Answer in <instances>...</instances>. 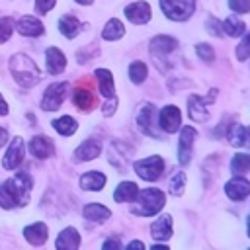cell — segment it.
<instances>
[{
    "mask_svg": "<svg viewBox=\"0 0 250 250\" xmlns=\"http://www.w3.org/2000/svg\"><path fill=\"white\" fill-rule=\"evenodd\" d=\"M195 53H197V57H199L203 62H213V61H215V51H213V47L207 45V43H197V45H195Z\"/></svg>",
    "mask_w": 250,
    "mask_h": 250,
    "instance_id": "obj_35",
    "label": "cell"
},
{
    "mask_svg": "<svg viewBox=\"0 0 250 250\" xmlns=\"http://www.w3.org/2000/svg\"><path fill=\"white\" fill-rule=\"evenodd\" d=\"M45 62H47V72L53 74V76L55 74H61L66 68V57L57 47H49L45 51Z\"/></svg>",
    "mask_w": 250,
    "mask_h": 250,
    "instance_id": "obj_15",
    "label": "cell"
},
{
    "mask_svg": "<svg viewBox=\"0 0 250 250\" xmlns=\"http://www.w3.org/2000/svg\"><path fill=\"white\" fill-rule=\"evenodd\" d=\"M225 193L232 201H242L244 197L250 195V182L242 176H234L232 180H229L225 184Z\"/></svg>",
    "mask_w": 250,
    "mask_h": 250,
    "instance_id": "obj_12",
    "label": "cell"
},
{
    "mask_svg": "<svg viewBox=\"0 0 250 250\" xmlns=\"http://www.w3.org/2000/svg\"><path fill=\"white\" fill-rule=\"evenodd\" d=\"M135 172L139 174V178L146 180V182H156L162 172H164V160L162 156L154 154V156H148V158H143V160H137L133 164Z\"/></svg>",
    "mask_w": 250,
    "mask_h": 250,
    "instance_id": "obj_5",
    "label": "cell"
},
{
    "mask_svg": "<svg viewBox=\"0 0 250 250\" xmlns=\"http://www.w3.org/2000/svg\"><path fill=\"white\" fill-rule=\"evenodd\" d=\"M80 29H82V23H80V20L76 18V16H62L61 20H59V31L64 35V37H68V39H72V37H76L78 33H80Z\"/></svg>",
    "mask_w": 250,
    "mask_h": 250,
    "instance_id": "obj_26",
    "label": "cell"
},
{
    "mask_svg": "<svg viewBox=\"0 0 250 250\" xmlns=\"http://www.w3.org/2000/svg\"><path fill=\"white\" fill-rule=\"evenodd\" d=\"M29 152L35 158H49L55 154V143L47 135H35L29 143Z\"/></svg>",
    "mask_w": 250,
    "mask_h": 250,
    "instance_id": "obj_13",
    "label": "cell"
},
{
    "mask_svg": "<svg viewBox=\"0 0 250 250\" xmlns=\"http://www.w3.org/2000/svg\"><path fill=\"white\" fill-rule=\"evenodd\" d=\"M123 33H125V27H123V23H121L117 18H111V20L104 25V29H102V37H104L105 41H115V39L123 37Z\"/></svg>",
    "mask_w": 250,
    "mask_h": 250,
    "instance_id": "obj_30",
    "label": "cell"
},
{
    "mask_svg": "<svg viewBox=\"0 0 250 250\" xmlns=\"http://www.w3.org/2000/svg\"><path fill=\"white\" fill-rule=\"evenodd\" d=\"M230 172L234 176H240V174L250 172V154H246V152L234 154L232 160H230Z\"/></svg>",
    "mask_w": 250,
    "mask_h": 250,
    "instance_id": "obj_31",
    "label": "cell"
},
{
    "mask_svg": "<svg viewBox=\"0 0 250 250\" xmlns=\"http://www.w3.org/2000/svg\"><path fill=\"white\" fill-rule=\"evenodd\" d=\"M166 203V195L162 189L158 188H146L141 189L135 197V205H133V213L139 217H152L156 215Z\"/></svg>",
    "mask_w": 250,
    "mask_h": 250,
    "instance_id": "obj_3",
    "label": "cell"
},
{
    "mask_svg": "<svg viewBox=\"0 0 250 250\" xmlns=\"http://www.w3.org/2000/svg\"><path fill=\"white\" fill-rule=\"evenodd\" d=\"M115 107H117V100H115V98H109V100H107V104L104 105V115H107V117H109V115L115 111Z\"/></svg>",
    "mask_w": 250,
    "mask_h": 250,
    "instance_id": "obj_40",
    "label": "cell"
},
{
    "mask_svg": "<svg viewBox=\"0 0 250 250\" xmlns=\"http://www.w3.org/2000/svg\"><path fill=\"white\" fill-rule=\"evenodd\" d=\"M146 72H148V68H146V64H145L143 61H133V62L129 64V78H131L135 84L145 82Z\"/></svg>",
    "mask_w": 250,
    "mask_h": 250,
    "instance_id": "obj_32",
    "label": "cell"
},
{
    "mask_svg": "<svg viewBox=\"0 0 250 250\" xmlns=\"http://www.w3.org/2000/svg\"><path fill=\"white\" fill-rule=\"evenodd\" d=\"M53 127H55V131H57L59 135H62V137H70V135H74L76 129H78L76 119L70 117V115H62V117L55 119V121H53Z\"/></svg>",
    "mask_w": 250,
    "mask_h": 250,
    "instance_id": "obj_29",
    "label": "cell"
},
{
    "mask_svg": "<svg viewBox=\"0 0 250 250\" xmlns=\"http://www.w3.org/2000/svg\"><path fill=\"white\" fill-rule=\"evenodd\" d=\"M180 125H182L180 109L176 105H164L158 115V127L166 133H176V131H180Z\"/></svg>",
    "mask_w": 250,
    "mask_h": 250,
    "instance_id": "obj_10",
    "label": "cell"
},
{
    "mask_svg": "<svg viewBox=\"0 0 250 250\" xmlns=\"http://www.w3.org/2000/svg\"><path fill=\"white\" fill-rule=\"evenodd\" d=\"M82 215H84V219H88L92 223H105L111 217V211L102 203H88V205H84Z\"/></svg>",
    "mask_w": 250,
    "mask_h": 250,
    "instance_id": "obj_24",
    "label": "cell"
},
{
    "mask_svg": "<svg viewBox=\"0 0 250 250\" xmlns=\"http://www.w3.org/2000/svg\"><path fill=\"white\" fill-rule=\"evenodd\" d=\"M10 72L16 78V82L23 88H31L41 80V70L39 66L23 53H16L10 59Z\"/></svg>",
    "mask_w": 250,
    "mask_h": 250,
    "instance_id": "obj_2",
    "label": "cell"
},
{
    "mask_svg": "<svg viewBox=\"0 0 250 250\" xmlns=\"http://www.w3.org/2000/svg\"><path fill=\"white\" fill-rule=\"evenodd\" d=\"M23 156H25V145H23V139L21 137H14L12 143L8 145V150L2 158V166L6 170H18L20 164L23 162Z\"/></svg>",
    "mask_w": 250,
    "mask_h": 250,
    "instance_id": "obj_9",
    "label": "cell"
},
{
    "mask_svg": "<svg viewBox=\"0 0 250 250\" xmlns=\"http://www.w3.org/2000/svg\"><path fill=\"white\" fill-rule=\"evenodd\" d=\"M72 102L78 109L82 111H92L96 107V96L92 92V88H84V86H78L74 88V94H72Z\"/></svg>",
    "mask_w": 250,
    "mask_h": 250,
    "instance_id": "obj_19",
    "label": "cell"
},
{
    "mask_svg": "<svg viewBox=\"0 0 250 250\" xmlns=\"http://www.w3.org/2000/svg\"><path fill=\"white\" fill-rule=\"evenodd\" d=\"M16 27H18V31H20L21 35H25V37H37V35H41V33L45 31L43 23H41L35 16H21V18L16 21Z\"/></svg>",
    "mask_w": 250,
    "mask_h": 250,
    "instance_id": "obj_18",
    "label": "cell"
},
{
    "mask_svg": "<svg viewBox=\"0 0 250 250\" xmlns=\"http://www.w3.org/2000/svg\"><path fill=\"white\" fill-rule=\"evenodd\" d=\"M242 146L250 148V127H244V141H242Z\"/></svg>",
    "mask_w": 250,
    "mask_h": 250,
    "instance_id": "obj_42",
    "label": "cell"
},
{
    "mask_svg": "<svg viewBox=\"0 0 250 250\" xmlns=\"http://www.w3.org/2000/svg\"><path fill=\"white\" fill-rule=\"evenodd\" d=\"M150 236L154 240H168L172 236V217L170 215H160L152 225H150Z\"/></svg>",
    "mask_w": 250,
    "mask_h": 250,
    "instance_id": "obj_21",
    "label": "cell"
},
{
    "mask_svg": "<svg viewBox=\"0 0 250 250\" xmlns=\"http://www.w3.org/2000/svg\"><path fill=\"white\" fill-rule=\"evenodd\" d=\"M197 131L191 125H184L180 129V141H178V162L182 166H186L191 158V150H193V143H195Z\"/></svg>",
    "mask_w": 250,
    "mask_h": 250,
    "instance_id": "obj_8",
    "label": "cell"
},
{
    "mask_svg": "<svg viewBox=\"0 0 250 250\" xmlns=\"http://www.w3.org/2000/svg\"><path fill=\"white\" fill-rule=\"evenodd\" d=\"M47 236H49V230H47V225L45 223H33V225H27L23 229V238L29 244H33V246L45 244Z\"/></svg>",
    "mask_w": 250,
    "mask_h": 250,
    "instance_id": "obj_22",
    "label": "cell"
},
{
    "mask_svg": "<svg viewBox=\"0 0 250 250\" xmlns=\"http://www.w3.org/2000/svg\"><path fill=\"white\" fill-rule=\"evenodd\" d=\"M223 31L227 35H230V37H242L246 33V25L238 16H229L223 21Z\"/></svg>",
    "mask_w": 250,
    "mask_h": 250,
    "instance_id": "obj_28",
    "label": "cell"
},
{
    "mask_svg": "<svg viewBox=\"0 0 250 250\" xmlns=\"http://www.w3.org/2000/svg\"><path fill=\"white\" fill-rule=\"evenodd\" d=\"M229 8L236 14H246L250 12V0H229Z\"/></svg>",
    "mask_w": 250,
    "mask_h": 250,
    "instance_id": "obj_37",
    "label": "cell"
},
{
    "mask_svg": "<svg viewBox=\"0 0 250 250\" xmlns=\"http://www.w3.org/2000/svg\"><path fill=\"white\" fill-rule=\"evenodd\" d=\"M76 2H78V4H90L92 0H76Z\"/></svg>",
    "mask_w": 250,
    "mask_h": 250,
    "instance_id": "obj_47",
    "label": "cell"
},
{
    "mask_svg": "<svg viewBox=\"0 0 250 250\" xmlns=\"http://www.w3.org/2000/svg\"><path fill=\"white\" fill-rule=\"evenodd\" d=\"M68 88H70V84H68V82H55V84H51V86L45 90V94H43L41 107H43L45 111L59 109V107H61V104L64 102L66 94H68Z\"/></svg>",
    "mask_w": 250,
    "mask_h": 250,
    "instance_id": "obj_7",
    "label": "cell"
},
{
    "mask_svg": "<svg viewBox=\"0 0 250 250\" xmlns=\"http://www.w3.org/2000/svg\"><path fill=\"white\" fill-rule=\"evenodd\" d=\"M154 117H156V107L152 104H143L139 113H137V123H139V127L145 135L158 137V131L154 129V123H156Z\"/></svg>",
    "mask_w": 250,
    "mask_h": 250,
    "instance_id": "obj_11",
    "label": "cell"
},
{
    "mask_svg": "<svg viewBox=\"0 0 250 250\" xmlns=\"http://www.w3.org/2000/svg\"><path fill=\"white\" fill-rule=\"evenodd\" d=\"M102 250H121V240L117 236H109V238L104 240Z\"/></svg>",
    "mask_w": 250,
    "mask_h": 250,
    "instance_id": "obj_39",
    "label": "cell"
},
{
    "mask_svg": "<svg viewBox=\"0 0 250 250\" xmlns=\"http://www.w3.org/2000/svg\"><path fill=\"white\" fill-rule=\"evenodd\" d=\"M33 180L27 172H18L8 182L0 184V207L2 209H14L21 207L29 201Z\"/></svg>",
    "mask_w": 250,
    "mask_h": 250,
    "instance_id": "obj_1",
    "label": "cell"
},
{
    "mask_svg": "<svg viewBox=\"0 0 250 250\" xmlns=\"http://www.w3.org/2000/svg\"><path fill=\"white\" fill-rule=\"evenodd\" d=\"M125 250H145V244H143L141 240H131Z\"/></svg>",
    "mask_w": 250,
    "mask_h": 250,
    "instance_id": "obj_41",
    "label": "cell"
},
{
    "mask_svg": "<svg viewBox=\"0 0 250 250\" xmlns=\"http://www.w3.org/2000/svg\"><path fill=\"white\" fill-rule=\"evenodd\" d=\"M78 246H80V234L74 227H66L64 230H61V234L55 240L57 250H78Z\"/></svg>",
    "mask_w": 250,
    "mask_h": 250,
    "instance_id": "obj_17",
    "label": "cell"
},
{
    "mask_svg": "<svg viewBox=\"0 0 250 250\" xmlns=\"http://www.w3.org/2000/svg\"><path fill=\"white\" fill-rule=\"evenodd\" d=\"M184 188H186V174H184V172H176V174L170 178V182H168V191H170L172 195L180 197V195L184 193Z\"/></svg>",
    "mask_w": 250,
    "mask_h": 250,
    "instance_id": "obj_33",
    "label": "cell"
},
{
    "mask_svg": "<svg viewBox=\"0 0 250 250\" xmlns=\"http://www.w3.org/2000/svg\"><path fill=\"white\" fill-rule=\"evenodd\" d=\"M102 152V143L98 139H88L84 141L76 150H74V160L76 162H86V160H94L96 156H100Z\"/></svg>",
    "mask_w": 250,
    "mask_h": 250,
    "instance_id": "obj_16",
    "label": "cell"
},
{
    "mask_svg": "<svg viewBox=\"0 0 250 250\" xmlns=\"http://www.w3.org/2000/svg\"><path fill=\"white\" fill-rule=\"evenodd\" d=\"M139 193V186L135 182H121L115 191H113V199L117 203H125V201H133Z\"/></svg>",
    "mask_w": 250,
    "mask_h": 250,
    "instance_id": "obj_27",
    "label": "cell"
},
{
    "mask_svg": "<svg viewBox=\"0 0 250 250\" xmlns=\"http://www.w3.org/2000/svg\"><path fill=\"white\" fill-rule=\"evenodd\" d=\"M250 57V31H246L242 35V41L236 45V59L238 61H246Z\"/></svg>",
    "mask_w": 250,
    "mask_h": 250,
    "instance_id": "obj_34",
    "label": "cell"
},
{
    "mask_svg": "<svg viewBox=\"0 0 250 250\" xmlns=\"http://www.w3.org/2000/svg\"><path fill=\"white\" fill-rule=\"evenodd\" d=\"M105 186V176L98 170H90L80 176V188L86 191H100Z\"/></svg>",
    "mask_w": 250,
    "mask_h": 250,
    "instance_id": "obj_23",
    "label": "cell"
},
{
    "mask_svg": "<svg viewBox=\"0 0 250 250\" xmlns=\"http://www.w3.org/2000/svg\"><path fill=\"white\" fill-rule=\"evenodd\" d=\"M178 47V41L170 35H156L152 41H150V53L154 57H164V55H170L172 51H176Z\"/></svg>",
    "mask_w": 250,
    "mask_h": 250,
    "instance_id": "obj_20",
    "label": "cell"
},
{
    "mask_svg": "<svg viewBox=\"0 0 250 250\" xmlns=\"http://www.w3.org/2000/svg\"><path fill=\"white\" fill-rule=\"evenodd\" d=\"M6 113H8V104L4 102V98L0 94V115H6Z\"/></svg>",
    "mask_w": 250,
    "mask_h": 250,
    "instance_id": "obj_44",
    "label": "cell"
},
{
    "mask_svg": "<svg viewBox=\"0 0 250 250\" xmlns=\"http://www.w3.org/2000/svg\"><path fill=\"white\" fill-rule=\"evenodd\" d=\"M96 76H98V88H100V94L109 100V98H115V84H113V76L107 68H98L96 70Z\"/></svg>",
    "mask_w": 250,
    "mask_h": 250,
    "instance_id": "obj_25",
    "label": "cell"
},
{
    "mask_svg": "<svg viewBox=\"0 0 250 250\" xmlns=\"http://www.w3.org/2000/svg\"><path fill=\"white\" fill-rule=\"evenodd\" d=\"M150 250H170V248H168V246H164V244H154Z\"/></svg>",
    "mask_w": 250,
    "mask_h": 250,
    "instance_id": "obj_45",
    "label": "cell"
},
{
    "mask_svg": "<svg viewBox=\"0 0 250 250\" xmlns=\"http://www.w3.org/2000/svg\"><path fill=\"white\" fill-rule=\"evenodd\" d=\"M160 10L174 21H184L195 12V0H160Z\"/></svg>",
    "mask_w": 250,
    "mask_h": 250,
    "instance_id": "obj_4",
    "label": "cell"
},
{
    "mask_svg": "<svg viewBox=\"0 0 250 250\" xmlns=\"http://www.w3.org/2000/svg\"><path fill=\"white\" fill-rule=\"evenodd\" d=\"M8 143V129L0 127V146H4Z\"/></svg>",
    "mask_w": 250,
    "mask_h": 250,
    "instance_id": "obj_43",
    "label": "cell"
},
{
    "mask_svg": "<svg viewBox=\"0 0 250 250\" xmlns=\"http://www.w3.org/2000/svg\"><path fill=\"white\" fill-rule=\"evenodd\" d=\"M246 225H248V236H250V215H248V219H246Z\"/></svg>",
    "mask_w": 250,
    "mask_h": 250,
    "instance_id": "obj_46",
    "label": "cell"
},
{
    "mask_svg": "<svg viewBox=\"0 0 250 250\" xmlns=\"http://www.w3.org/2000/svg\"><path fill=\"white\" fill-rule=\"evenodd\" d=\"M215 98H217V88L209 90V96H205V98L195 96V94L189 96V100H188V109H189L191 121H195V123H205V121L209 119V111L205 109V105L211 104V102H215Z\"/></svg>",
    "mask_w": 250,
    "mask_h": 250,
    "instance_id": "obj_6",
    "label": "cell"
},
{
    "mask_svg": "<svg viewBox=\"0 0 250 250\" xmlns=\"http://www.w3.org/2000/svg\"><path fill=\"white\" fill-rule=\"evenodd\" d=\"M55 4H57V0H37V2H35V10H37V14L43 16V14H47Z\"/></svg>",
    "mask_w": 250,
    "mask_h": 250,
    "instance_id": "obj_38",
    "label": "cell"
},
{
    "mask_svg": "<svg viewBox=\"0 0 250 250\" xmlns=\"http://www.w3.org/2000/svg\"><path fill=\"white\" fill-rule=\"evenodd\" d=\"M12 35V20L10 18H0V45L6 43Z\"/></svg>",
    "mask_w": 250,
    "mask_h": 250,
    "instance_id": "obj_36",
    "label": "cell"
},
{
    "mask_svg": "<svg viewBox=\"0 0 250 250\" xmlns=\"http://www.w3.org/2000/svg\"><path fill=\"white\" fill-rule=\"evenodd\" d=\"M150 6L146 2H133L129 6H125V16L131 23H137V25H143L150 20Z\"/></svg>",
    "mask_w": 250,
    "mask_h": 250,
    "instance_id": "obj_14",
    "label": "cell"
}]
</instances>
